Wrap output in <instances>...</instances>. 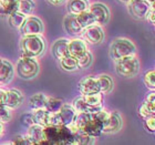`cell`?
Here are the masks:
<instances>
[{
    "label": "cell",
    "instance_id": "obj_26",
    "mask_svg": "<svg viewBox=\"0 0 155 145\" xmlns=\"http://www.w3.org/2000/svg\"><path fill=\"white\" fill-rule=\"evenodd\" d=\"M77 20H78V22H79V25L81 26V28H82V29L95 23V21H94V19H93V17H92V15L90 13V11H89V10H84V11H82V12L78 13V15H77Z\"/></svg>",
    "mask_w": 155,
    "mask_h": 145
},
{
    "label": "cell",
    "instance_id": "obj_33",
    "mask_svg": "<svg viewBox=\"0 0 155 145\" xmlns=\"http://www.w3.org/2000/svg\"><path fill=\"white\" fill-rule=\"evenodd\" d=\"M92 139H94V137L87 135V133L82 132V131H79L75 134H73V144H90L92 142Z\"/></svg>",
    "mask_w": 155,
    "mask_h": 145
},
{
    "label": "cell",
    "instance_id": "obj_47",
    "mask_svg": "<svg viewBox=\"0 0 155 145\" xmlns=\"http://www.w3.org/2000/svg\"><path fill=\"white\" fill-rule=\"evenodd\" d=\"M137 1H146V0H137Z\"/></svg>",
    "mask_w": 155,
    "mask_h": 145
},
{
    "label": "cell",
    "instance_id": "obj_6",
    "mask_svg": "<svg viewBox=\"0 0 155 145\" xmlns=\"http://www.w3.org/2000/svg\"><path fill=\"white\" fill-rule=\"evenodd\" d=\"M39 71V64L35 58L22 57L18 61L17 64V72L20 77L22 79H31L36 77Z\"/></svg>",
    "mask_w": 155,
    "mask_h": 145
},
{
    "label": "cell",
    "instance_id": "obj_18",
    "mask_svg": "<svg viewBox=\"0 0 155 145\" xmlns=\"http://www.w3.org/2000/svg\"><path fill=\"white\" fill-rule=\"evenodd\" d=\"M23 100V95L19 90H9L7 91V99L5 105H7L10 109H15V107H19Z\"/></svg>",
    "mask_w": 155,
    "mask_h": 145
},
{
    "label": "cell",
    "instance_id": "obj_48",
    "mask_svg": "<svg viewBox=\"0 0 155 145\" xmlns=\"http://www.w3.org/2000/svg\"><path fill=\"white\" fill-rule=\"evenodd\" d=\"M0 63H1V59H0Z\"/></svg>",
    "mask_w": 155,
    "mask_h": 145
},
{
    "label": "cell",
    "instance_id": "obj_32",
    "mask_svg": "<svg viewBox=\"0 0 155 145\" xmlns=\"http://www.w3.org/2000/svg\"><path fill=\"white\" fill-rule=\"evenodd\" d=\"M62 100L57 99V97H47V102H45V110H48L49 112H58L60 107H62Z\"/></svg>",
    "mask_w": 155,
    "mask_h": 145
},
{
    "label": "cell",
    "instance_id": "obj_45",
    "mask_svg": "<svg viewBox=\"0 0 155 145\" xmlns=\"http://www.w3.org/2000/svg\"><path fill=\"white\" fill-rule=\"evenodd\" d=\"M146 1H147L151 6H154V0H146Z\"/></svg>",
    "mask_w": 155,
    "mask_h": 145
},
{
    "label": "cell",
    "instance_id": "obj_39",
    "mask_svg": "<svg viewBox=\"0 0 155 145\" xmlns=\"http://www.w3.org/2000/svg\"><path fill=\"white\" fill-rule=\"evenodd\" d=\"M21 121H22V123L25 124V125H28V126L35 124V120H33L32 112L27 113V114H25V115L21 116Z\"/></svg>",
    "mask_w": 155,
    "mask_h": 145
},
{
    "label": "cell",
    "instance_id": "obj_37",
    "mask_svg": "<svg viewBox=\"0 0 155 145\" xmlns=\"http://www.w3.org/2000/svg\"><path fill=\"white\" fill-rule=\"evenodd\" d=\"M144 127L147 132L154 133L155 131V119L154 116H149L144 119Z\"/></svg>",
    "mask_w": 155,
    "mask_h": 145
},
{
    "label": "cell",
    "instance_id": "obj_5",
    "mask_svg": "<svg viewBox=\"0 0 155 145\" xmlns=\"http://www.w3.org/2000/svg\"><path fill=\"white\" fill-rule=\"evenodd\" d=\"M140 71V62L134 55H129L116 61V72L121 77H134Z\"/></svg>",
    "mask_w": 155,
    "mask_h": 145
},
{
    "label": "cell",
    "instance_id": "obj_12",
    "mask_svg": "<svg viewBox=\"0 0 155 145\" xmlns=\"http://www.w3.org/2000/svg\"><path fill=\"white\" fill-rule=\"evenodd\" d=\"M122 127V120L117 113H110L107 121L103 124L102 132L104 133H115Z\"/></svg>",
    "mask_w": 155,
    "mask_h": 145
},
{
    "label": "cell",
    "instance_id": "obj_31",
    "mask_svg": "<svg viewBox=\"0 0 155 145\" xmlns=\"http://www.w3.org/2000/svg\"><path fill=\"white\" fill-rule=\"evenodd\" d=\"M17 10L23 15H30L35 10V2L32 0H19L17 5Z\"/></svg>",
    "mask_w": 155,
    "mask_h": 145
},
{
    "label": "cell",
    "instance_id": "obj_20",
    "mask_svg": "<svg viewBox=\"0 0 155 145\" xmlns=\"http://www.w3.org/2000/svg\"><path fill=\"white\" fill-rule=\"evenodd\" d=\"M72 107L74 109V111L77 113H83V112H97L99 110L102 109V107H89L87 103H85V101H84L83 97L81 95V97H77L74 101H73V105Z\"/></svg>",
    "mask_w": 155,
    "mask_h": 145
},
{
    "label": "cell",
    "instance_id": "obj_8",
    "mask_svg": "<svg viewBox=\"0 0 155 145\" xmlns=\"http://www.w3.org/2000/svg\"><path fill=\"white\" fill-rule=\"evenodd\" d=\"M81 35L83 36L84 40L90 44H99L103 41L104 38L103 30L97 25H91L87 28H83Z\"/></svg>",
    "mask_w": 155,
    "mask_h": 145
},
{
    "label": "cell",
    "instance_id": "obj_23",
    "mask_svg": "<svg viewBox=\"0 0 155 145\" xmlns=\"http://www.w3.org/2000/svg\"><path fill=\"white\" fill-rule=\"evenodd\" d=\"M19 0H0V15L6 16L17 11V5Z\"/></svg>",
    "mask_w": 155,
    "mask_h": 145
},
{
    "label": "cell",
    "instance_id": "obj_38",
    "mask_svg": "<svg viewBox=\"0 0 155 145\" xmlns=\"http://www.w3.org/2000/svg\"><path fill=\"white\" fill-rule=\"evenodd\" d=\"M12 144H16V145L29 144V145H31V142H30V140L28 139V136L22 135V136H17V137H15V141L12 142Z\"/></svg>",
    "mask_w": 155,
    "mask_h": 145
},
{
    "label": "cell",
    "instance_id": "obj_44",
    "mask_svg": "<svg viewBox=\"0 0 155 145\" xmlns=\"http://www.w3.org/2000/svg\"><path fill=\"white\" fill-rule=\"evenodd\" d=\"M2 133H3V124L2 122H0V136H1Z\"/></svg>",
    "mask_w": 155,
    "mask_h": 145
},
{
    "label": "cell",
    "instance_id": "obj_28",
    "mask_svg": "<svg viewBox=\"0 0 155 145\" xmlns=\"http://www.w3.org/2000/svg\"><path fill=\"white\" fill-rule=\"evenodd\" d=\"M60 61V64H61L62 69L65 70V71H74L78 69V62H77V58L72 57V55L68 54L67 57L62 58Z\"/></svg>",
    "mask_w": 155,
    "mask_h": 145
},
{
    "label": "cell",
    "instance_id": "obj_24",
    "mask_svg": "<svg viewBox=\"0 0 155 145\" xmlns=\"http://www.w3.org/2000/svg\"><path fill=\"white\" fill-rule=\"evenodd\" d=\"M49 111L45 109H38V110H32V115L35 123L36 124H40L42 126L48 125V120H49Z\"/></svg>",
    "mask_w": 155,
    "mask_h": 145
},
{
    "label": "cell",
    "instance_id": "obj_35",
    "mask_svg": "<svg viewBox=\"0 0 155 145\" xmlns=\"http://www.w3.org/2000/svg\"><path fill=\"white\" fill-rule=\"evenodd\" d=\"M144 83L149 89L154 90L155 89V72L154 70H150L144 74Z\"/></svg>",
    "mask_w": 155,
    "mask_h": 145
},
{
    "label": "cell",
    "instance_id": "obj_43",
    "mask_svg": "<svg viewBox=\"0 0 155 145\" xmlns=\"http://www.w3.org/2000/svg\"><path fill=\"white\" fill-rule=\"evenodd\" d=\"M48 1L51 3V5H53V6H59V5H61L64 0H48Z\"/></svg>",
    "mask_w": 155,
    "mask_h": 145
},
{
    "label": "cell",
    "instance_id": "obj_22",
    "mask_svg": "<svg viewBox=\"0 0 155 145\" xmlns=\"http://www.w3.org/2000/svg\"><path fill=\"white\" fill-rule=\"evenodd\" d=\"M97 85H99V92L102 94H107L111 92V90L113 89V81L109 75H100L97 77Z\"/></svg>",
    "mask_w": 155,
    "mask_h": 145
},
{
    "label": "cell",
    "instance_id": "obj_7",
    "mask_svg": "<svg viewBox=\"0 0 155 145\" xmlns=\"http://www.w3.org/2000/svg\"><path fill=\"white\" fill-rule=\"evenodd\" d=\"M20 31L22 36H40L43 32V25L41 20L36 17H29L23 21Z\"/></svg>",
    "mask_w": 155,
    "mask_h": 145
},
{
    "label": "cell",
    "instance_id": "obj_9",
    "mask_svg": "<svg viewBox=\"0 0 155 145\" xmlns=\"http://www.w3.org/2000/svg\"><path fill=\"white\" fill-rule=\"evenodd\" d=\"M89 11L93 17L95 23H100V25H105L109 21L110 18V11L107 9V7L103 3H92L89 6Z\"/></svg>",
    "mask_w": 155,
    "mask_h": 145
},
{
    "label": "cell",
    "instance_id": "obj_36",
    "mask_svg": "<svg viewBox=\"0 0 155 145\" xmlns=\"http://www.w3.org/2000/svg\"><path fill=\"white\" fill-rule=\"evenodd\" d=\"M11 120V109L7 105H0V122H9Z\"/></svg>",
    "mask_w": 155,
    "mask_h": 145
},
{
    "label": "cell",
    "instance_id": "obj_16",
    "mask_svg": "<svg viewBox=\"0 0 155 145\" xmlns=\"http://www.w3.org/2000/svg\"><path fill=\"white\" fill-rule=\"evenodd\" d=\"M58 112H59V114H60V116H61L62 124H63V125H68L70 123L74 122L77 112H75L74 109H73L71 105L63 103Z\"/></svg>",
    "mask_w": 155,
    "mask_h": 145
},
{
    "label": "cell",
    "instance_id": "obj_1",
    "mask_svg": "<svg viewBox=\"0 0 155 145\" xmlns=\"http://www.w3.org/2000/svg\"><path fill=\"white\" fill-rule=\"evenodd\" d=\"M41 144L73 145V134L67 125H47L45 126Z\"/></svg>",
    "mask_w": 155,
    "mask_h": 145
},
{
    "label": "cell",
    "instance_id": "obj_2",
    "mask_svg": "<svg viewBox=\"0 0 155 145\" xmlns=\"http://www.w3.org/2000/svg\"><path fill=\"white\" fill-rule=\"evenodd\" d=\"M74 123L80 131L87 133L92 137H97L102 133L103 123L97 117L95 112L77 113Z\"/></svg>",
    "mask_w": 155,
    "mask_h": 145
},
{
    "label": "cell",
    "instance_id": "obj_46",
    "mask_svg": "<svg viewBox=\"0 0 155 145\" xmlns=\"http://www.w3.org/2000/svg\"><path fill=\"white\" fill-rule=\"evenodd\" d=\"M117 1H120V2H124V3H127L129 1H131V0H117Z\"/></svg>",
    "mask_w": 155,
    "mask_h": 145
},
{
    "label": "cell",
    "instance_id": "obj_14",
    "mask_svg": "<svg viewBox=\"0 0 155 145\" xmlns=\"http://www.w3.org/2000/svg\"><path fill=\"white\" fill-rule=\"evenodd\" d=\"M43 131H45V126L40 125V124H32L29 126L27 136L30 140L31 145L32 144H41L43 141Z\"/></svg>",
    "mask_w": 155,
    "mask_h": 145
},
{
    "label": "cell",
    "instance_id": "obj_11",
    "mask_svg": "<svg viewBox=\"0 0 155 145\" xmlns=\"http://www.w3.org/2000/svg\"><path fill=\"white\" fill-rule=\"evenodd\" d=\"M79 91L82 95L85 94H91L99 92V85H97V77H87L83 80H81L79 83Z\"/></svg>",
    "mask_w": 155,
    "mask_h": 145
},
{
    "label": "cell",
    "instance_id": "obj_15",
    "mask_svg": "<svg viewBox=\"0 0 155 145\" xmlns=\"http://www.w3.org/2000/svg\"><path fill=\"white\" fill-rule=\"evenodd\" d=\"M64 30L69 35L72 36H77V35H81L82 32V28L79 25L77 20V15L70 13L69 16L65 17L64 19Z\"/></svg>",
    "mask_w": 155,
    "mask_h": 145
},
{
    "label": "cell",
    "instance_id": "obj_10",
    "mask_svg": "<svg viewBox=\"0 0 155 145\" xmlns=\"http://www.w3.org/2000/svg\"><path fill=\"white\" fill-rule=\"evenodd\" d=\"M129 10L130 12L132 13L135 18H140L142 19L144 18L147 12V10L150 9V5L147 1H137V0H131L129 1Z\"/></svg>",
    "mask_w": 155,
    "mask_h": 145
},
{
    "label": "cell",
    "instance_id": "obj_19",
    "mask_svg": "<svg viewBox=\"0 0 155 145\" xmlns=\"http://www.w3.org/2000/svg\"><path fill=\"white\" fill-rule=\"evenodd\" d=\"M13 75V65L7 60H1L0 63V83H8Z\"/></svg>",
    "mask_w": 155,
    "mask_h": 145
},
{
    "label": "cell",
    "instance_id": "obj_40",
    "mask_svg": "<svg viewBox=\"0 0 155 145\" xmlns=\"http://www.w3.org/2000/svg\"><path fill=\"white\" fill-rule=\"evenodd\" d=\"M145 17H146V19H147V21H150L151 23H153V25H154V22H155V9H154V6L150 7V9L147 10V12H146Z\"/></svg>",
    "mask_w": 155,
    "mask_h": 145
},
{
    "label": "cell",
    "instance_id": "obj_21",
    "mask_svg": "<svg viewBox=\"0 0 155 145\" xmlns=\"http://www.w3.org/2000/svg\"><path fill=\"white\" fill-rule=\"evenodd\" d=\"M89 6L90 3L87 0H70L68 3V9L70 13L78 15L84 10L89 9Z\"/></svg>",
    "mask_w": 155,
    "mask_h": 145
},
{
    "label": "cell",
    "instance_id": "obj_13",
    "mask_svg": "<svg viewBox=\"0 0 155 145\" xmlns=\"http://www.w3.org/2000/svg\"><path fill=\"white\" fill-rule=\"evenodd\" d=\"M68 51L69 54L74 57V58H79L80 55L87 51V44L83 40L81 39H73L71 41H69L68 43Z\"/></svg>",
    "mask_w": 155,
    "mask_h": 145
},
{
    "label": "cell",
    "instance_id": "obj_3",
    "mask_svg": "<svg viewBox=\"0 0 155 145\" xmlns=\"http://www.w3.org/2000/svg\"><path fill=\"white\" fill-rule=\"evenodd\" d=\"M20 47L22 57L37 58L45 51V41L40 36H23Z\"/></svg>",
    "mask_w": 155,
    "mask_h": 145
},
{
    "label": "cell",
    "instance_id": "obj_27",
    "mask_svg": "<svg viewBox=\"0 0 155 145\" xmlns=\"http://www.w3.org/2000/svg\"><path fill=\"white\" fill-rule=\"evenodd\" d=\"M47 95L42 93L35 94L33 97H30L29 105L32 110H38V109H45V102H47Z\"/></svg>",
    "mask_w": 155,
    "mask_h": 145
},
{
    "label": "cell",
    "instance_id": "obj_25",
    "mask_svg": "<svg viewBox=\"0 0 155 145\" xmlns=\"http://www.w3.org/2000/svg\"><path fill=\"white\" fill-rule=\"evenodd\" d=\"M85 101V103L89 105V107H102V100H103V95L101 92H95V93H91V94H85V95H82Z\"/></svg>",
    "mask_w": 155,
    "mask_h": 145
},
{
    "label": "cell",
    "instance_id": "obj_29",
    "mask_svg": "<svg viewBox=\"0 0 155 145\" xmlns=\"http://www.w3.org/2000/svg\"><path fill=\"white\" fill-rule=\"evenodd\" d=\"M139 114H140L141 117H143V119H146V117H149V116H154V114H155V103L145 101V102L142 103V105L140 107Z\"/></svg>",
    "mask_w": 155,
    "mask_h": 145
},
{
    "label": "cell",
    "instance_id": "obj_34",
    "mask_svg": "<svg viewBox=\"0 0 155 145\" xmlns=\"http://www.w3.org/2000/svg\"><path fill=\"white\" fill-rule=\"evenodd\" d=\"M77 62H78V69L87 68V67H89L91 64V62H92V54L89 51H87L85 53L80 55L79 58H77Z\"/></svg>",
    "mask_w": 155,
    "mask_h": 145
},
{
    "label": "cell",
    "instance_id": "obj_4",
    "mask_svg": "<svg viewBox=\"0 0 155 145\" xmlns=\"http://www.w3.org/2000/svg\"><path fill=\"white\" fill-rule=\"evenodd\" d=\"M110 53L114 61H117L120 59L129 57V55H134L135 45L133 44L132 41H130L127 39H116L111 44Z\"/></svg>",
    "mask_w": 155,
    "mask_h": 145
},
{
    "label": "cell",
    "instance_id": "obj_41",
    "mask_svg": "<svg viewBox=\"0 0 155 145\" xmlns=\"http://www.w3.org/2000/svg\"><path fill=\"white\" fill-rule=\"evenodd\" d=\"M6 99H7V91L3 90V89H0V105L6 103Z\"/></svg>",
    "mask_w": 155,
    "mask_h": 145
},
{
    "label": "cell",
    "instance_id": "obj_30",
    "mask_svg": "<svg viewBox=\"0 0 155 145\" xmlns=\"http://www.w3.org/2000/svg\"><path fill=\"white\" fill-rule=\"evenodd\" d=\"M27 15H23L20 11H15L11 15H9V23L10 26L13 27V28H20L22 26L23 21L26 20Z\"/></svg>",
    "mask_w": 155,
    "mask_h": 145
},
{
    "label": "cell",
    "instance_id": "obj_17",
    "mask_svg": "<svg viewBox=\"0 0 155 145\" xmlns=\"http://www.w3.org/2000/svg\"><path fill=\"white\" fill-rule=\"evenodd\" d=\"M68 43L69 41L67 39H60L54 42V44L52 47V53L55 57V59L61 60L62 58H64L69 54Z\"/></svg>",
    "mask_w": 155,
    "mask_h": 145
},
{
    "label": "cell",
    "instance_id": "obj_42",
    "mask_svg": "<svg viewBox=\"0 0 155 145\" xmlns=\"http://www.w3.org/2000/svg\"><path fill=\"white\" fill-rule=\"evenodd\" d=\"M146 101L147 102H152V103H155V94L154 93H150L147 97H146Z\"/></svg>",
    "mask_w": 155,
    "mask_h": 145
}]
</instances>
